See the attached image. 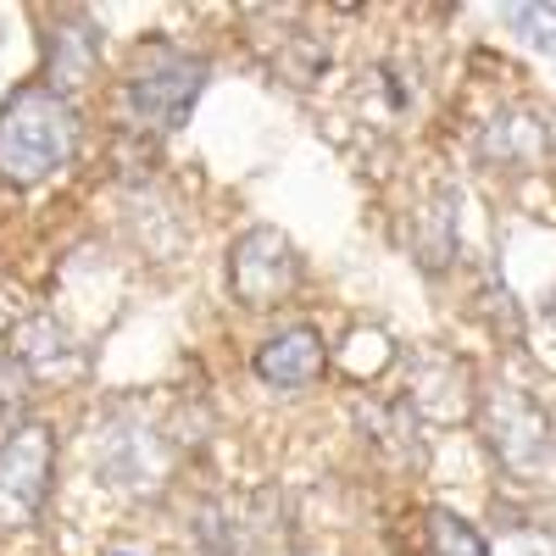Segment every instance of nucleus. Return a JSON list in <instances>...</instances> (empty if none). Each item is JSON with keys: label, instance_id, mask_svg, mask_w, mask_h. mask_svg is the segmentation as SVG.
Listing matches in <instances>:
<instances>
[{"label": "nucleus", "instance_id": "2", "mask_svg": "<svg viewBox=\"0 0 556 556\" xmlns=\"http://www.w3.org/2000/svg\"><path fill=\"white\" fill-rule=\"evenodd\" d=\"M479 434L490 462L523 490H540L556 479V429H551V412L518 390V384H490L479 390Z\"/></svg>", "mask_w": 556, "mask_h": 556}, {"label": "nucleus", "instance_id": "13", "mask_svg": "<svg viewBox=\"0 0 556 556\" xmlns=\"http://www.w3.org/2000/svg\"><path fill=\"white\" fill-rule=\"evenodd\" d=\"M456 190H434L429 206L417 212V262H424L429 273H440L451 256H456Z\"/></svg>", "mask_w": 556, "mask_h": 556}, {"label": "nucleus", "instance_id": "5", "mask_svg": "<svg viewBox=\"0 0 556 556\" xmlns=\"http://www.w3.org/2000/svg\"><path fill=\"white\" fill-rule=\"evenodd\" d=\"M56 434L45 424H12L0 434V534H17L39 518L51 495Z\"/></svg>", "mask_w": 556, "mask_h": 556}, {"label": "nucleus", "instance_id": "4", "mask_svg": "<svg viewBox=\"0 0 556 556\" xmlns=\"http://www.w3.org/2000/svg\"><path fill=\"white\" fill-rule=\"evenodd\" d=\"M96 473L123 495H162L173 479V445L146 412L112 406L96 424Z\"/></svg>", "mask_w": 556, "mask_h": 556}, {"label": "nucleus", "instance_id": "16", "mask_svg": "<svg viewBox=\"0 0 556 556\" xmlns=\"http://www.w3.org/2000/svg\"><path fill=\"white\" fill-rule=\"evenodd\" d=\"M513 28H523L534 45H556V7H513Z\"/></svg>", "mask_w": 556, "mask_h": 556}, {"label": "nucleus", "instance_id": "10", "mask_svg": "<svg viewBox=\"0 0 556 556\" xmlns=\"http://www.w3.org/2000/svg\"><path fill=\"white\" fill-rule=\"evenodd\" d=\"M256 506H262V495L256 501H235V495L201 501L195 506V545L206 556H256L267 540V523Z\"/></svg>", "mask_w": 556, "mask_h": 556}, {"label": "nucleus", "instance_id": "1", "mask_svg": "<svg viewBox=\"0 0 556 556\" xmlns=\"http://www.w3.org/2000/svg\"><path fill=\"white\" fill-rule=\"evenodd\" d=\"M78 151V112L67 96L45 84H23L0 106V178L12 190H34L51 173H62Z\"/></svg>", "mask_w": 556, "mask_h": 556}, {"label": "nucleus", "instance_id": "18", "mask_svg": "<svg viewBox=\"0 0 556 556\" xmlns=\"http://www.w3.org/2000/svg\"><path fill=\"white\" fill-rule=\"evenodd\" d=\"M117 556H134V551H117Z\"/></svg>", "mask_w": 556, "mask_h": 556}, {"label": "nucleus", "instance_id": "11", "mask_svg": "<svg viewBox=\"0 0 556 556\" xmlns=\"http://www.w3.org/2000/svg\"><path fill=\"white\" fill-rule=\"evenodd\" d=\"M12 356L28 367V379H67V374H78V367H84V351L73 345V334L62 329L51 312H34V317L17 323Z\"/></svg>", "mask_w": 556, "mask_h": 556}, {"label": "nucleus", "instance_id": "9", "mask_svg": "<svg viewBox=\"0 0 556 556\" xmlns=\"http://www.w3.org/2000/svg\"><path fill=\"white\" fill-rule=\"evenodd\" d=\"M251 367L267 390H306V384L323 379V367H329V345H323L317 329L295 323V329H278L273 340H262Z\"/></svg>", "mask_w": 556, "mask_h": 556}, {"label": "nucleus", "instance_id": "17", "mask_svg": "<svg viewBox=\"0 0 556 556\" xmlns=\"http://www.w3.org/2000/svg\"><path fill=\"white\" fill-rule=\"evenodd\" d=\"M551 317H556V295H551Z\"/></svg>", "mask_w": 556, "mask_h": 556}, {"label": "nucleus", "instance_id": "7", "mask_svg": "<svg viewBox=\"0 0 556 556\" xmlns=\"http://www.w3.org/2000/svg\"><path fill=\"white\" fill-rule=\"evenodd\" d=\"M412 406V417L424 424H462L479 412V390H473V367L462 356H424L412 367V384L401 395Z\"/></svg>", "mask_w": 556, "mask_h": 556}, {"label": "nucleus", "instance_id": "8", "mask_svg": "<svg viewBox=\"0 0 556 556\" xmlns=\"http://www.w3.org/2000/svg\"><path fill=\"white\" fill-rule=\"evenodd\" d=\"M101 45H106V34L89 12H56L51 34H45V89H56V96L78 89L89 73H96Z\"/></svg>", "mask_w": 556, "mask_h": 556}, {"label": "nucleus", "instance_id": "14", "mask_svg": "<svg viewBox=\"0 0 556 556\" xmlns=\"http://www.w3.org/2000/svg\"><path fill=\"white\" fill-rule=\"evenodd\" d=\"M329 362L340 367V374H351V379L362 384V379H379L384 367L395 362V345H390V334H384V329H351V334H345V345H340V351H329Z\"/></svg>", "mask_w": 556, "mask_h": 556}, {"label": "nucleus", "instance_id": "6", "mask_svg": "<svg viewBox=\"0 0 556 556\" xmlns=\"http://www.w3.org/2000/svg\"><path fill=\"white\" fill-rule=\"evenodd\" d=\"M301 285V251L285 228H245L228 245V290L245 312H267L278 301H290Z\"/></svg>", "mask_w": 556, "mask_h": 556}, {"label": "nucleus", "instance_id": "12", "mask_svg": "<svg viewBox=\"0 0 556 556\" xmlns=\"http://www.w3.org/2000/svg\"><path fill=\"white\" fill-rule=\"evenodd\" d=\"M479 151H484V162H495V167L534 173V167L551 156V128H545L534 112H501V117L484 123Z\"/></svg>", "mask_w": 556, "mask_h": 556}, {"label": "nucleus", "instance_id": "15", "mask_svg": "<svg viewBox=\"0 0 556 556\" xmlns=\"http://www.w3.org/2000/svg\"><path fill=\"white\" fill-rule=\"evenodd\" d=\"M424 529H429V551H434V556H490L484 534H479L468 518H456L451 506H434Z\"/></svg>", "mask_w": 556, "mask_h": 556}, {"label": "nucleus", "instance_id": "3", "mask_svg": "<svg viewBox=\"0 0 556 556\" xmlns=\"http://www.w3.org/2000/svg\"><path fill=\"white\" fill-rule=\"evenodd\" d=\"M206 73H212L206 56L184 51V45H173V39L139 45V51H134V67H128V84H123L134 123L162 128V134L178 128L184 117L195 112L201 89H206Z\"/></svg>", "mask_w": 556, "mask_h": 556}]
</instances>
